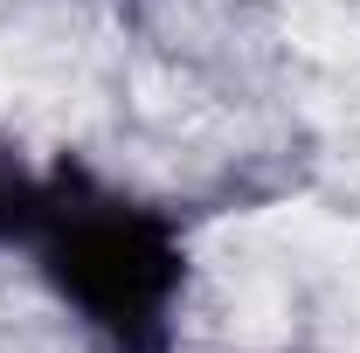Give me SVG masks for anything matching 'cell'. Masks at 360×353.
Wrapping results in <instances>:
<instances>
[{"label": "cell", "mask_w": 360, "mask_h": 353, "mask_svg": "<svg viewBox=\"0 0 360 353\" xmlns=\"http://www.w3.org/2000/svg\"><path fill=\"white\" fill-rule=\"evenodd\" d=\"M28 250L42 257L49 291L111 353H167L174 305L187 291V257H180L174 222L77 174H56Z\"/></svg>", "instance_id": "6da1fadb"}, {"label": "cell", "mask_w": 360, "mask_h": 353, "mask_svg": "<svg viewBox=\"0 0 360 353\" xmlns=\"http://www.w3.org/2000/svg\"><path fill=\"white\" fill-rule=\"evenodd\" d=\"M42 208H49V180L28 174V160L0 146V250L28 243L35 222H42Z\"/></svg>", "instance_id": "7a4b0ae2"}]
</instances>
